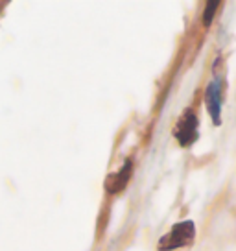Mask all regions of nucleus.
Masks as SVG:
<instances>
[{"label":"nucleus","instance_id":"f257e3e1","mask_svg":"<svg viewBox=\"0 0 236 251\" xmlns=\"http://www.w3.org/2000/svg\"><path fill=\"white\" fill-rule=\"evenodd\" d=\"M196 240V224L192 220H183L179 224H175L161 240L157 248L159 251H173L189 248Z\"/></svg>","mask_w":236,"mask_h":251},{"label":"nucleus","instance_id":"f03ea898","mask_svg":"<svg viewBox=\"0 0 236 251\" xmlns=\"http://www.w3.org/2000/svg\"><path fill=\"white\" fill-rule=\"evenodd\" d=\"M173 137L177 139V142L183 148L192 146L199 137V120L194 109H185L181 118L173 126Z\"/></svg>","mask_w":236,"mask_h":251},{"label":"nucleus","instance_id":"7ed1b4c3","mask_svg":"<svg viewBox=\"0 0 236 251\" xmlns=\"http://www.w3.org/2000/svg\"><path fill=\"white\" fill-rule=\"evenodd\" d=\"M205 105L212 118L214 126L221 124V105H223V91H221V81L212 79L207 89H205Z\"/></svg>","mask_w":236,"mask_h":251},{"label":"nucleus","instance_id":"20e7f679","mask_svg":"<svg viewBox=\"0 0 236 251\" xmlns=\"http://www.w3.org/2000/svg\"><path fill=\"white\" fill-rule=\"evenodd\" d=\"M133 166H135L133 159L127 157L126 161H124V165L120 166V170L107 176V179H105V190H107V194H120V192L126 190L127 183H129L131 176H133Z\"/></svg>","mask_w":236,"mask_h":251},{"label":"nucleus","instance_id":"39448f33","mask_svg":"<svg viewBox=\"0 0 236 251\" xmlns=\"http://www.w3.org/2000/svg\"><path fill=\"white\" fill-rule=\"evenodd\" d=\"M221 4L218 0H212V2H209L207 6H205V11H203V19H201V23H203L205 28H209L211 24H212V19L214 15L218 13V8H220Z\"/></svg>","mask_w":236,"mask_h":251}]
</instances>
